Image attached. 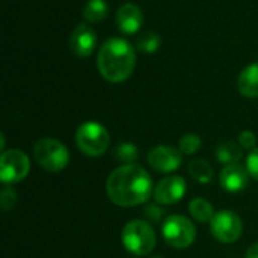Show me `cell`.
Returning a JSON list of instances; mask_svg holds the SVG:
<instances>
[{"label": "cell", "instance_id": "cell-25", "mask_svg": "<svg viewBox=\"0 0 258 258\" xmlns=\"http://www.w3.org/2000/svg\"><path fill=\"white\" fill-rule=\"evenodd\" d=\"M246 169H248L251 177L258 180V148L251 150V153L248 156V160H246Z\"/></svg>", "mask_w": 258, "mask_h": 258}, {"label": "cell", "instance_id": "cell-13", "mask_svg": "<svg viewBox=\"0 0 258 258\" xmlns=\"http://www.w3.org/2000/svg\"><path fill=\"white\" fill-rule=\"evenodd\" d=\"M116 27L124 35H136L144 23V14L136 3H124L116 12Z\"/></svg>", "mask_w": 258, "mask_h": 258}, {"label": "cell", "instance_id": "cell-22", "mask_svg": "<svg viewBox=\"0 0 258 258\" xmlns=\"http://www.w3.org/2000/svg\"><path fill=\"white\" fill-rule=\"evenodd\" d=\"M17 204V192L9 187L8 184H5V187L2 189L0 194V206L3 212H11Z\"/></svg>", "mask_w": 258, "mask_h": 258}, {"label": "cell", "instance_id": "cell-4", "mask_svg": "<svg viewBox=\"0 0 258 258\" xmlns=\"http://www.w3.org/2000/svg\"><path fill=\"white\" fill-rule=\"evenodd\" d=\"M76 145L85 156L98 157L107 151L110 145V135L104 125L88 121L79 125L76 132Z\"/></svg>", "mask_w": 258, "mask_h": 258}, {"label": "cell", "instance_id": "cell-12", "mask_svg": "<svg viewBox=\"0 0 258 258\" xmlns=\"http://www.w3.org/2000/svg\"><path fill=\"white\" fill-rule=\"evenodd\" d=\"M219 184L225 192L239 194L249 184V172L240 163L227 165L219 174Z\"/></svg>", "mask_w": 258, "mask_h": 258}, {"label": "cell", "instance_id": "cell-7", "mask_svg": "<svg viewBox=\"0 0 258 258\" xmlns=\"http://www.w3.org/2000/svg\"><path fill=\"white\" fill-rule=\"evenodd\" d=\"M30 171V160L21 150H5L0 156V180L3 184L23 181Z\"/></svg>", "mask_w": 258, "mask_h": 258}, {"label": "cell", "instance_id": "cell-24", "mask_svg": "<svg viewBox=\"0 0 258 258\" xmlns=\"http://www.w3.org/2000/svg\"><path fill=\"white\" fill-rule=\"evenodd\" d=\"M239 145L245 150H254L255 148V144H257V136L254 132L251 130H243L242 133H239Z\"/></svg>", "mask_w": 258, "mask_h": 258}, {"label": "cell", "instance_id": "cell-15", "mask_svg": "<svg viewBox=\"0 0 258 258\" xmlns=\"http://www.w3.org/2000/svg\"><path fill=\"white\" fill-rule=\"evenodd\" d=\"M215 156H216L218 162H221L222 165L227 166V165L239 163L243 157V151L239 144H236L233 141H225L216 147Z\"/></svg>", "mask_w": 258, "mask_h": 258}, {"label": "cell", "instance_id": "cell-6", "mask_svg": "<svg viewBox=\"0 0 258 258\" xmlns=\"http://www.w3.org/2000/svg\"><path fill=\"white\" fill-rule=\"evenodd\" d=\"M165 242L175 249H187L197 237L194 222L183 215H171L165 219L162 227Z\"/></svg>", "mask_w": 258, "mask_h": 258}, {"label": "cell", "instance_id": "cell-19", "mask_svg": "<svg viewBox=\"0 0 258 258\" xmlns=\"http://www.w3.org/2000/svg\"><path fill=\"white\" fill-rule=\"evenodd\" d=\"M162 45V39L156 32H144L136 39V48L142 53H156Z\"/></svg>", "mask_w": 258, "mask_h": 258}, {"label": "cell", "instance_id": "cell-14", "mask_svg": "<svg viewBox=\"0 0 258 258\" xmlns=\"http://www.w3.org/2000/svg\"><path fill=\"white\" fill-rule=\"evenodd\" d=\"M237 89L246 98H258V63L242 70L237 79Z\"/></svg>", "mask_w": 258, "mask_h": 258}, {"label": "cell", "instance_id": "cell-21", "mask_svg": "<svg viewBox=\"0 0 258 258\" xmlns=\"http://www.w3.org/2000/svg\"><path fill=\"white\" fill-rule=\"evenodd\" d=\"M201 138L197 135V133H187L184 135L181 139H180V144H178V150L186 154V156H192L195 154L200 148H201Z\"/></svg>", "mask_w": 258, "mask_h": 258}, {"label": "cell", "instance_id": "cell-11", "mask_svg": "<svg viewBox=\"0 0 258 258\" xmlns=\"http://www.w3.org/2000/svg\"><path fill=\"white\" fill-rule=\"evenodd\" d=\"M97 47V33L89 24H79L70 35V48L77 57H89Z\"/></svg>", "mask_w": 258, "mask_h": 258}, {"label": "cell", "instance_id": "cell-10", "mask_svg": "<svg viewBox=\"0 0 258 258\" xmlns=\"http://www.w3.org/2000/svg\"><path fill=\"white\" fill-rule=\"evenodd\" d=\"M187 184L186 180L180 175H169L160 180L153 190V197L160 206H172L183 200L186 195Z\"/></svg>", "mask_w": 258, "mask_h": 258}, {"label": "cell", "instance_id": "cell-9", "mask_svg": "<svg viewBox=\"0 0 258 258\" xmlns=\"http://www.w3.org/2000/svg\"><path fill=\"white\" fill-rule=\"evenodd\" d=\"M148 165L162 174H169L177 171L183 163V153L171 145H157L147 154Z\"/></svg>", "mask_w": 258, "mask_h": 258}, {"label": "cell", "instance_id": "cell-23", "mask_svg": "<svg viewBox=\"0 0 258 258\" xmlns=\"http://www.w3.org/2000/svg\"><path fill=\"white\" fill-rule=\"evenodd\" d=\"M144 216H145L147 222L157 224V222H162L163 221L165 210L159 204H147L145 209H144Z\"/></svg>", "mask_w": 258, "mask_h": 258}, {"label": "cell", "instance_id": "cell-1", "mask_svg": "<svg viewBox=\"0 0 258 258\" xmlns=\"http://www.w3.org/2000/svg\"><path fill=\"white\" fill-rule=\"evenodd\" d=\"M153 190V180L150 174L136 163L121 165L106 181V194L109 200L121 207L144 204Z\"/></svg>", "mask_w": 258, "mask_h": 258}, {"label": "cell", "instance_id": "cell-2", "mask_svg": "<svg viewBox=\"0 0 258 258\" xmlns=\"http://www.w3.org/2000/svg\"><path fill=\"white\" fill-rule=\"evenodd\" d=\"M135 65V48L122 38H110L98 50L97 67L107 82L121 83L127 80L132 76Z\"/></svg>", "mask_w": 258, "mask_h": 258}, {"label": "cell", "instance_id": "cell-17", "mask_svg": "<svg viewBox=\"0 0 258 258\" xmlns=\"http://www.w3.org/2000/svg\"><path fill=\"white\" fill-rule=\"evenodd\" d=\"M109 5L106 0H88L83 6L82 15L88 23H100L107 17Z\"/></svg>", "mask_w": 258, "mask_h": 258}, {"label": "cell", "instance_id": "cell-3", "mask_svg": "<svg viewBox=\"0 0 258 258\" xmlns=\"http://www.w3.org/2000/svg\"><path fill=\"white\" fill-rule=\"evenodd\" d=\"M121 237L125 249L136 257H145L151 254L157 242L156 231L153 230L151 224L141 219L127 222L122 228Z\"/></svg>", "mask_w": 258, "mask_h": 258}, {"label": "cell", "instance_id": "cell-20", "mask_svg": "<svg viewBox=\"0 0 258 258\" xmlns=\"http://www.w3.org/2000/svg\"><path fill=\"white\" fill-rule=\"evenodd\" d=\"M115 157L118 162H121L124 165H133L139 159V150L136 145H133L130 142H124L116 147Z\"/></svg>", "mask_w": 258, "mask_h": 258}, {"label": "cell", "instance_id": "cell-5", "mask_svg": "<svg viewBox=\"0 0 258 258\" xmlns=\"http://www.w3.org/2000/svg\"><path fill=\"white\" fill-rule=\"evenodd\" d=\"M33 157L48 172H60L70 162L68 148L54 138H41L33 145Z\"/></svg>", "mask_w": 258, "mask_h": 258}, {"label": "cell", "instance_id": "cell-26", "mask_svg": "<svg viewBox=\"0 0 258 258\" xmlns=\"http://www.w3.org/2000/svg\"><path fill=\"white\" fill-rule=\"evenodd\" d=\"M246 258H258V242L257 243H254V245L248 249Z\"/></svg>", "mask_w": 258, "mask_h": 258}, {"label": "cell", "instance_id": "cell-27", "mask_svg": "<svg viewBox=\"0 0 258 258\" xmlns=\"http://www.w3.org/2000/svg\"><path fill=\"white\" fill-rule=\"evenodd\" d=\"M151 258H163V257H151Z\"/></svg>", "mask_w": 258, "mask_h": 258}, {"label": "cell", "instance_id": "cell-18", "mask_svg": "<svg viewBox=\"0 0 258 258\" xmlns=\"http://www.w3.org/2000/svg\"><path fill=\"white\" fill-rule=\"evenodd\" d=\"M189 174L195 181L201 184H209L215 177V171L212 165L203 159H195L189 163Z\"/></svg>", "mask_w": 258, "mask_h": 258}, {"label": "cell", "instance_id": "cell-16", "mask_svg": "<svg viewBox=\"0 0 258 258\" xmlns=\"http://www.w3.org/2000/svg\"><path fill=\"white\" fill-rule=\"evenodd\" d=\"M189 213H190V216L197 222L206 224V222H210L213 219L215 209H213V206H212L210 201H207L203 197H198V198H194L189 203Z\"/></svg>", "mask_w": 258, "mask_h": 258}, {"label": "cell", "instance_id": "cell-8", "mask_svg": "<svg viewBox=\"0 0 258 258\" xmlns=\"http://www.w3.org/2000/svg\"><path fill=\"white\" fill-rule=\"evenodd\" d=\"M210 231L213 237L221 243H234L243 233V222L240 216L228 209L215 213L210 221Z\"/></svg>", "mask_w": 258, "mask_h": 258}]
</instances>
